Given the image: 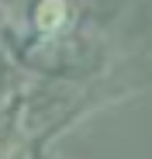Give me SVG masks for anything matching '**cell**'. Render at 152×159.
<instances>
[{
  "label": "cell",
  "instance_id": "cell-1",
  "mask_svg": "<svg viewBox=\"0 0 152 159\" xmlns=\"http://www.w3.org/2000/svg\"><path fill=\"white\" fill-rule=\"evenodd\" d=\"M73 21V7L69 0H38L35 11H31V28L42 35V38H56L69 28Z\"/></svg>",
  "mask_w": 152,
  "mask_h": 159
}]
</instances>
